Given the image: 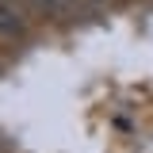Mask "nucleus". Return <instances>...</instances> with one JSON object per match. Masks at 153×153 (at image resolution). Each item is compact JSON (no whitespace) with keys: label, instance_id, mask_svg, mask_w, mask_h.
Here are the masks:
<instances>
[{"label":"nucleus","instance_id":"obj_1","mask_svg":"<svg viewBox=\"0 0 153 153\" xmlns=\"http://www.w3.org/2000/svg\"><path fill=\"white\" fill-rule=\"evenodd\" d=\"M23 4H8V0H0V38H16L23 35Z\"/></svg>","mask_w":153,"mask_h":153},{"label":"nucleus","instance_id":"obj_2","mask_svg":"<svg viewBox=\"0 0 153 153\" xmlns=\"http://www.w3.org/2000/svg\"><path fill=\"white\" fill-rule=\"evenodd\" d=\"M80 0H42V8H46V16H65V12H73Z\"/></svg>","mask_w":153,"mask_h":153},{"label":"nucleus","instance_id":"obj_3","mask_svg":"<svg viewBox=\"0 0 153 153\" xmlns=\"http://www.w3.org/2000/svg\"><path fill=\"white\" fill-rule=\"evenodd\" d=\"M80 4H88V8H100V4H107V0H80Z\"/></svg>","mask_w":153,"mask_h":153}]
</instances>
